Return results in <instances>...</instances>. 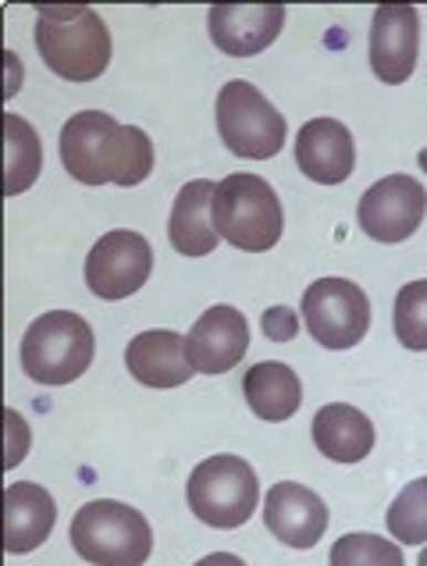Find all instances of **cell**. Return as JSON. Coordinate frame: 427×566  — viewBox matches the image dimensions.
Masks as SVG:
<instances>
[{
  "instance_id": "6da1fadb",
  "label": "cell",
  "mask_w": 427,
  "mask_h": 566,
  "mask_svg": "<svg viewBox=\"0 0 427 566\" xmlns=\"http://www.w3.org/2000/svg\"><path fill=\"white\" fill-rule=\"evenodd\" d=\"M61 165L82 186H139L154 171V143L107 111H79L61 128Z\"/></svg>"
},
{
  "instance_id": "7a4b0ae2",
  "label": "cell",
  "mask_w": 427,
  "mask_h": 566,
  "mask_svg": "<svg viewBox=\"0 0 427 566\" xmlns=\"http://www.w3.org/2000/svg\"><path fill=\"white\" fill-rule=\"evenodd\" d=\"M37 46L46 69L64 83H93L111 64V32L101 14L82 4L40 8Z\"/></svg>"
},
{
  "instance_id": "3957f363",
  "label": "cell",
  "mask_w": 427,
  "mask_h": 566,
  "mask_svg": "<svg viewBox=\"0 0 427 566\" xmlns=\"http://www.w3.org/2000/svg\"><path fill=\"white\" fill-rule=\"evenodd\" d=\"M214 229L228 247L246 253L274 250L285 229L282 200L268 179L236 171L218 182L214 192Z\"/></svg>"
},
{
  "instance_id": "277c9868",
  "label": "cell",
  "mask_w": 427,
  "mask_h": 566,
  "mask_svg": "<svg viewBox=\"0 0 427 566\" xmlns=\"http://www.w3.org/2000/svg\"><path fill=\"white\" fill-rule=\"evenodd\" d=\"M72 548L90 566H143L154 553V531L128 503L93 499L72 521Z\"/></svg>"
},
{
  "instance_id": "5b68a950",
  "label": "cell",
  "mask_w": 427,
  "mask_h": 566,
  "mask_svg": "<svg viewBox=\"0 0 427 566\" xmlns=\"http://www.w3.org/2000/svg\"><path fill=\"white\" fill-rule=\"evenodd\" d=\"M96 338L86 317L72 311H46L22 335V367L40 385H72L93 364Z\"/></svg>"
},
{
  "instance_id": "8992f818",
  "label": "cell",
  "mask_w": 427,
  "mask_h": 566,
  "mask_svg": "<svg viewBox=\"0 0 427 566\" xmlns=\"http://www.w3.org/2000/svg\"><path fill=\"white\" fill-rule=\"evenodd\" d=\"M189 510L196 513V521H204L207 527L232 531L242 527L257 513L260 499V481L257 471L242 457H210L189 474L186 484Z\"/></svg>"
},
{
  "instance_id": "52a82bcc",
  "label": "cell",
  "mask_w": 427,
  "mask_h": 566,
  "mask_svg": "<svg viewBox=\"0 0 427 566\" xmlns=\"http://www.w3.org/2000/svg\"><path fill=\"white\" fill-rule=\"evenodd\" d=\"M218 133L221 143L236 157L246 160H271L285 147V115L264 93L246 78H232L218 93Z\"/></svg>"
},
{
  "instance_id": "ba28073f",
  "label": "cell",
  "mask_w": 427,
  "mask_h": 566,
  "mask_svg": "<svg viewBox=\"0 0 427 566\" xmlns=\"http://www.w3.org/2000/svg\"><path fill=\"white\" fill-rule=\"evenodd\" d=\"M303 321L324 349H353L371 332V300L350 279H321L303 293Z\"/></svg>"
},
{
  "instance_id": "9c48e42d",
  "label": "cell",
  "mask_w": 427,
  "mask_h": 566,
  "mask_svg": "<svg viewBox=\"0 0 427 566\" xmlns=\"http://www.w3.org/2000/svg\"><path fill=\"white\" fill-rule=\"evenodd\" d=\"M154 271V250L139 232L114 229L93 242V250L86 253V285L93 296L101 300H128L136 296L143 282Z\"/></svg>"
},
{
  "instance_id": "30bf717a",
  "label": "cell",
  "mask_w": 427,
  "mask_h": 566,
  "mask_svg": "<svg viewBox=\"0 0 427 566\" xmlns=\"http://www.w3.org/2000/svg\"><path fill=\"white\" fill-rule=\"evenodd\" d=\"M427 214V189L414 175H385L374 182L356 207V221L364 235L385 247H396L414 235Z\"/></svg>"
},
{
  "instance_id": "8fae6325",
  "label": "cell",
  "mask_w": 427,
  "mask_h": 566,
  "mask_svg": "<svg viewBox=\"0 0 427 566\" xmlns=\"http://www.w3.org/2000/svg\"><path fill=\"white\" fill-rule=\"evenodd\" d=\"M420 51V14L414 4H382L374 11L371 22V72L382 78L385 86L406 83L417 69Z\"/></svg>"
},
{
  "instance_id": "7c38bea8",
  "label": "cell",
  "mask_w": 427,
  "mask_h": 566,
  "mask_svg": "<svg viewBox=\"0 0 427 566\" xmlns=\"http://www.w3.org/2000/svg\"><path fill=\"white\" fill-rule=\"evenodd\" d=\"M250 349V321L228 303L210 306L186 335V353L196 375H225L242 364Z\"/></svg>"
},
{
  "instance_id": "4fadbf2b",
  "label": "cell",
  "mask_w": 427,
  "mask_h": 566,
  "mask_svg": "<svg viewBox=\"0 0 427 566\" xmlns=\"http://www.w3.org/2000/svg\"><path fill=\"white\" fill-rule=\"evenodd\" d=\"M285 25L282 4H214L207 14L210 40L221 54L253 57L278 40Z\"/></svg>"
},
{
  "instance_id": "5bb4252c",
  "label": "cell",
  "mask_w": 427,
  "mask_h": 566,
  "mask_svg": "<svg viewBox=\"0 0 427 566\" xmlns=\"http://www.w3.org/2000/svg\"><path fill=\"white\" fill-rule=\"evenodd\" d=\"M264 524L289 548H314L327 531V506L306 484L282 481L264 499Z\"/></svg>"
},
{
  "instance_id": "9a60e30c",
  "label": "cell",
  "mask_w": 427,
  "mask_h": 566,
  "mask_svg": "<svg viewBox=\"0 0 427 566\" xmlns=\"http://www.w3.org/2000/svg\"><path fill=\"white\" fill-rule=\"evenodd\" d=\"M295 165L317 186L346 182L356 168V143L353 133L335 118H314L295 136Z\"/></svg>"
},
{
  "instance_id": "2e32d148",
  "label": "cell",
  "mask_w": 427,
  "mask_h": 566,
  "mask_svg": "<svg viewBox=\"0 0 427 566\" xmlns=\"http://www.w3.org/2000/svg\"><path fill=\"white\" fill-rule=\"evenodd\" d=\"M125 367L146 388H178L196 375L186 353V335L171 328L139 332L125 349Z\"/></svg>"
},
{
  "instance_id": "e0dca14e",
  "label": "cell",
  "mask_w": 427,
  "mask_h": 566,
  "mask_svg": "<svg viewBox=\"0 0 427 566\" xmlns=\"http://www.w3.org/2000/svg\"><path fill=\"white\" fill-rule=\"evenodd\" d=\"M58 524L54 495L32 481H14L4 492V548L11 556L37 553Z\"/></svg>"
},
{
  "instance_id": "ac0fdd59",
  "label": "cell",
  "mask_w": 427,
  "mask_h": 566,
  "mask_svg": "<svg viewBox=\"0 0 427 566\" xmlns=\"http://www.w3.org/2000/svg\"><path fill=\"white\" fill-rule=\"evenodd\" d=\"M214 192H218V182H207V179H192L178 189L171 221H168V239L175 253L207 256L218 247L221 235L214 229Z\"/></svg>"
},
{
  "instance_id": "d6986e66",
  "label": "cell",
  "mask_w": 427,
  "mask_h": 566,
  "mask_svg": "<svg viewBox=\"0 0 427 566\" xmlns=\"http://www.w3.org/2000/svg\"><path fill=\"white\" fill-rule=\"evenodd\" d=\"M314 434L317 452H324L335 463H360L371 457L374 449V424L364 410L350 407V402H327L314 413Z\"/></svg>"
},
{
  "instance_id": "ffe728a7",
  "label": "cell",
  "mask_w": 427,
  "mask_h": 566,
  "mask_svg": "<svg viewBox=\"0 0 427 566\" xmlns=\"http://www.w3.org/2000/svg\"><path fill=\"white\" fill-rule=\"evenodd\" d=\"M242 396H246V407H250L260 420L268 424H282L289 420L303 402V385L300 375L282 364V360H264L246 370L242 378Z\"/></svg>"
},
{
  "instance_id": "44dd1931",
  "label": "cell",
  "mask_w": 427,
  "mask_h": 566,
  "mask_svg": "<svg viewBox=\"0 0 427 566\" xmlns=\"http://www.w3.org/2000/svg\"><path fill=\"white\" fill-rule=\"evenodd\" d=\"M4 154H8V182L4 192L8 197H19L32 182L40 179L43 168V147H40V133L19 115H4Z\"/></svg>"
},
{
  "instance_id": "7402d4cb",
  "label": "cell",
  "mask_w": 427,
  "mask_h": 566,
  "mask_svg": "<svg viewBox=\"0 0 427 566\" xmlns=\"http://www.w3.org/2000/svg\"><path fill=\"white\" fill-rule=\"evenodd\" d=\"M388 531L403 545L427 542V478H414L388 506Z\"/></svg>"
},
{
  "instance_id": "603a6c76",
  "label": "cell",
  "mask_w": 427,
  "mask_h": 566,
  "mask_svg": "<svg viewBox=\"0 0 427 566\" xmlns=\"http://www.w3.org/2000/svg\"><path fill=\"white\" fill-rule=\"evenodd\" d=\"M392 325H396L399 346L414 349V353H427V279L406 282L399 289Z\"/></svg>"
},
{
  "instance_id": "cb8c5ba5",
  "label": "cell",
  "mask_w": 427,
  "mask_h": 566,
  "mask_svg": "<svg viewBox=\"0 0 427 566\" xmlns=\"http://www.w3.org/2000/svg\"><path fill=\"white\" fill-rule=\"evenodd\" d=\"M332 566H406L403 548L392 538H377L367 531H353V535H342L332 545Z\"/></svg>"
},
{
  "instance_id": "d4e9b609",
  "label": "cell",
  "mask_w": 427,
  "mask_h": 566,
  "mask_svg": "<svg viewBox=\"0 0 427 566\" xmlns=\"http://www.w3.org/2000/svg\"><path fill=\"white\" fill-rule=\"evenodd\" d=\"M260 328H264L271 343H289L300 332V317H295L292 306H268L264 317H260Z\"/></svg>"
},
{
  "instance_id": "484cf974",
  "label": "cell",
  "mask_w": 427,
  "mask_h": 566,
  "mask_svg": "<svg viewBox=\"0 0 427 566\" xmlns=\"http://www.w3.org/2000/svg\"><path fill=\"white\" fill-rule=\"evenodd\" d=\"M4 420H8V460H4V467H8V471H14V467L25 460L32 434H29V424H25V417L19 410H8Z\"/></svg>"
},
{
  "instance_id": "4316f807",
  "label": "cell",
  "mask_w": 427,
  "mask_h": 566,
  "mask_svg": "<svg viewBox=\"0 0 427 566\" xmlns=\"http://www.w3.org/2000/svg\"><path fill=\"white\" fill-rule=\"evenodd\" d=\"M196 566H246V559H239L232 553H210V556H204Z\"/></svg>"
},
{
  "instance_id": "83f0119b",
  "label": "cell",
  "mask_w": 427,
  "mask_h": 566,
  "mask_svg": "<svg viewBox=\"0 0 427 566\" xmlns=\"http://www.w3.org/2000/svg\"><path fill=\"white\" fill-rule=\"evenodd\" d=\"M417 566H427V545L420 548V559H417Z\"/></svg>"
},
{
  "instance_id": "f1b7e54d",
  "label": "cell",
  "mask_w": 427,
  "mask_h": 566,
  "mask_svg": "<svg viewBox=\"0 0 427 566\" xmlns=\"http://www.w3.org/2000/svg\"><path fill=\"white\" fill-rule=\"evenodd\" d=\"M420 165H424V171H427V150H420Z\"/></svg>"
}]
</instances>
